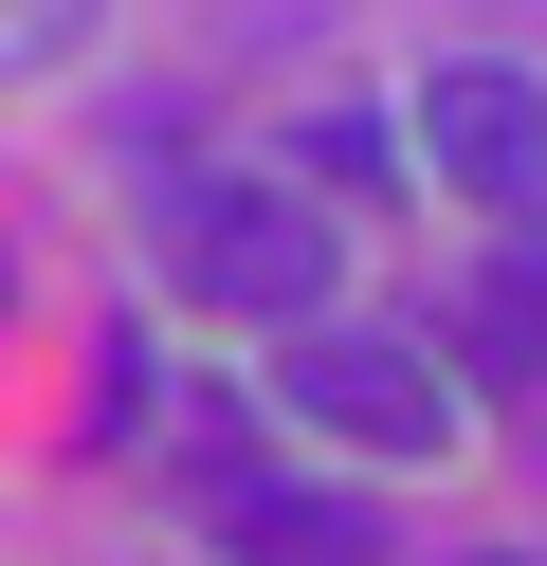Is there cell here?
I'll list each match as a JSON object with an SVG mask.
<instances>
[{
    "instance_id": "6da1fadb",
    "label": "cell",
    "mask_w": 547,
    "mask_h": 566,
    "mask_svg": "<svg viewBox=\"0 0 547 566\" xmlns=\"http://www.w3.org/2000/svg\"><path fill=\"white\" fill-rule=\"evenodd\" d=\"M146 220H165L182 293L201 311H255L292 347V311H328V201L311 184H219V165H146Z\"/></svg>"
},
{
    "instance_id": "7a4b0ae2",
    "label": "cell",
    "mask_w": 547,
    "mask_h": 566,
    "mask_svg": "<svg viewBox=\"0 0 547 566\" xmlns=\"http://www.w3.org/2000/svg\"><path fill=\"white\" fill-rule=\"evenodd\" d=\"M274 402L311 420V439H365V457H438L456 439V384H438V347H401V329H292Z\"/></svg>"
},
{
    "instance_id": "5b68a950",
    "label": "cell",
    "mask_w": 547,
    "mask_h": 566,
    "mask_svg": "<svg viewBox=\"0 0 547 566\" xmlns=\"http://www.w3.org/2000/svg\"><path fill=\"white\" fill-rule=\"evenodd\" d=\"M474 366H511V384H547V238H511V256L474 274Z\"/></svg>"
},
{
    "instance_id": "52a82bcc",
    "label": "cell",
    "mask_w": 547,
    "mask_h": 566,
    "mask_svg": "<svg viewBox=\"0 0 547 566\" xmlns=\"http://www.w3.org/2000/svg\"><path fill=\"white\" fill-rule=\"evenodd\" d=\"M311 184H328V201H365V184H401V165H383V128H311Z\"/></svg>"
},
{
    "instance_id": "3957f363",
    "label": "cell",
    "mask_w": 547,
    "mask_h": 566,
    "mask_svg": "<svg viewBox=\"0 0 547 566\" xmlns=\"http://www.w3.org/2000/svg\"><path fill=\"white\" fill-rule=\"evenodd\" d=\"M420 165L456 201H493V220H547V74H511V55L420 74Z\"/></svg>"
},
{
    "instance_id": "8992f818",
    "label": "cell",
    "mask_w": 547,
    "mask_h": 566,
    "mask_svg": "<svg viewBox=\"0 0 547 566\" xmlns=\"http://www.w3.org/2000/svg\"><path fill=\"white\" fill-rule=\"evenodd\" d=\"M73 38H92V0H0V55H19V74H55Z\"/></svg>"
},
{
    "instance_id": "277c9868",
    "label": "cell",
    "mask_w": 547,
    "mask_h": 566,
    "mask_svg": "<svg viewBox=\"0 0 547 566\" xmlns=\"http://www.w3.org/2000/svg\"><path fill=\"white\" fill-rule=\"evenodd\" d=\"M219 548L238 566H383V512L365 493H328V475H255V457H219Z\"/></svg>"
}]
</instances>
